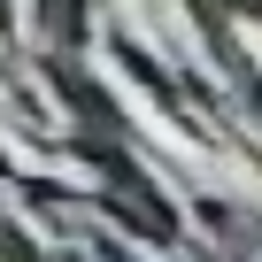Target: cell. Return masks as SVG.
Wrapping results in <instances>:
<instances>
[{
	"mask_svg": "<svg viewBox=\"0 0 262 262\" xmlns=\"http://www.w3.org/2000/svg\"><path fill=\"white\" fill-rule=\"evenodd\" d=\"M0 170H8V155H0Z\"/></svg>",
	"mask_w": 262,
	"mask_h": 262,
	"instance_id": "277c9868",
	"label": "cell"
},
{
	"mask_svg": "<svg viewBox=\"0 0 262 262\" xmlns=\"http://www.w3.org/2000/svg\"><path fill=\"white\" fill-rule=\"evenodd\" d=\"M0 262H47V254L24 239V224H16V216H0Z\"/></svg>",
	"mask_w": 262,
	"mask_h": 262,
	"instance_id": "6da1fadb",
	"label": "cell"
},
{
	"mask_svg": "<svg viewBox=\"0 0 262 262\" xmlns=\"http://www.w3.org/2000/svg\"><path fill=\"white\" fill-rule=\"evenodd\" d=\"M0 31H8V0H0Z\"/></svg>",
	"mask_w": 262,
	"mask_h": 262,
	"instance_id": "3957f363",
	"label": "cell"
},
{
	"mask_svg": "<svg viewBox=\"0 0 262 262\" xmlns=\"http://www.w3.org/2000/svg\"><path fill=\"white\" fill-rule=\"evenodd\" d=\"M62 262H123L116 247H100V254H62Z\"/></svg>",
	"mask_w": 262,
	"mask_h": 262,
	"instance_id": "7a4b0ae2",
	"label": "cell"
}]
</instances>
